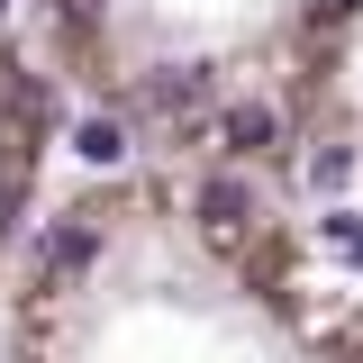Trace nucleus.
<instances>
[{
	"mask_svg": "<svg viewBox=\"0 0 363 363\" xmlns=\"http://www.w3.org/2000/svg\"><path fill=\"white\" fill-rule=\"evenodd\" d=\"M0 363H363V291L272 182L136 155L45 209L0 291Z\"/></svg>",
	"mask_w": 363,
	"mask_h": 363,
	"instance_id": "f257e3e1",
	"label": "nucleus"
},
{
	"mask_svg": "<svg viewBox=\"0 0 363 363\" xmlns=\"http://www.w3.org/2000/svg\"><path fill=\"white\" fill-rule=\"evenodd\" d=\"M37 45L136 155L281 182L354 118L363 0H28Z\"/></svg>",
	"mask_w": 363,
	"mask_h": 363,
	"instance_id": "f03ea898",
	"label": "nucleus"
},
{
	"mask_svg": "<svg viewBox=\"0 0 363 363\" xmlns=\"http://www.w3.org/2000/svg\"><path fill=\"white\" fill-rule=\"evenodd\" d=\"M64 73L45 64V45L0 28V291L18 255L45 227V182H55V136H64Z\"/></svg>",
	"mask_w": 363,
	"mask_h": 363,
	"instance_id": "7ed1b4c3",
	"label": "nucleus"
}]
</instances>
